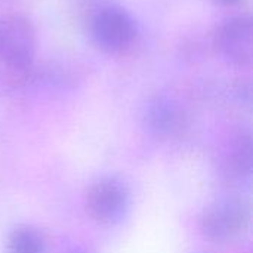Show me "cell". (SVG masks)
Instances as JSON below:
<instances>
[{
    "instance_id": "cell-3",
    "label": "cell",
    "mask_w": 253,
    "mask_h": 253,
    "mask_svg": "<svg viewBox=\"0 0 253 253\" xmlns=\"http://www.w3.org/2000/svg\"><path fill=\"white\" fill-rule=\"evenodd\" d=\"M130 209V190L116 176L95 181L86 193V211L90 218L105 227L122 222Z\"/></svg>"
},
{
    "instance_id": "cell-2",
    "label": "cell",
    "mask_w": 253,
    "mask_h": 253,
    "mask_svg": "<svg viewBox=\"0 0 253 253\" xmlns=\"http://www.w3.org/2000/svg\"><path fill=\"white\" fill-rule=\"evenodd\" d=\"M36 30L33 22L19 13L0 18V61L13 71L28 70L36 58Z\"/></svg>"
},
{
    "instance_id": "cell-5",
    "label": "cell",
    "mask_w": 253,
    "mask_h": 253,
    "mask_svg": "<svg viewBox=\"0 0 253 253\" xmlns=\"http://www.w3.org/2000/svg\"><path fill=\"white\" fill-rule=\"evenodd\" d=\"M213 44L218 55L230 65L248 67L253 58L252 19L248 15H234L224 19L215 31Z\"/></svg>"
},
{
    "instance_id": "cell-7",
    "label": "cell",
    "mask_w": 253,
    "mask_h": 253,
    "mask_svg": "<svg viewBox=\"0 0 253 253\" xmlns=\"http://www.w3.org/2000/svg\"><path fill=\"white\" fill-rule=\"evenodd\" d=\"M46 245L40 231L30 225H19L10 231L6 253H44Z\"/></svg>"
},
{
    "instance_id": "cell-6",
    "label": "cell",
    "mask_w": 253,
    "mask_h": 253,
    "mask_svg": "<svg viewBox=\"0 0 253 253\" xmlns=\"http://www.w3.org/2000/svg\"><path fill=\"white\" fill-rule=\"evenodd\" d=\"M145 123L154 135L169 136L175 133L181 125V110L168 98H156L147 105Z\"/></svg>"
},
{
    "instance_id": "cell-8",
    "label": "cell",
    "mask_w": 253,
    "mask_h": 253,
    "mask_svg": "<svg viewBox=\"0 0 253 253\" xmlns=\"http://www.w3.org/2000/svg\"><path fill=\"white\" fill-rule=\"evenodd\" d=\"M218 3H221V4H227V6H230V4H236V3H239V1H242V0H216Z\"/></svg>"
},
{
    "instance_id": "cell-1",
    "label": "cell",
    "mask_w": 253,
    "mask_h": 253,
    "mask_svg": "<svg viewBox=\"0 0 253 253\" xmlns=\"http://www.w3.org/2000/svg\"><path fill=\"white\" fill-rule=\"evenodd\" d=\"M90 36L105 53H122L132 47L138 37V24L123 6L108 3L99 6L90 18Z\"/></svg>"
},
{
    "instance_id": "cell-4",
    "label": "cell",
    "mask_w": 253,
    "mask_h": 253,
    "mask_svg": "<svg viewBox=\"0 0 253 253\" xmlns=\"http://www.w3.org/2000/svg\"><path fill=\"white\" fill-rule=\"evenodd\" d=\"M251 221L248 205L240 199H221L205 208L200 215L202 234L215 242L225 243L242 236Z\"/></svg>"
}]
</instances>
